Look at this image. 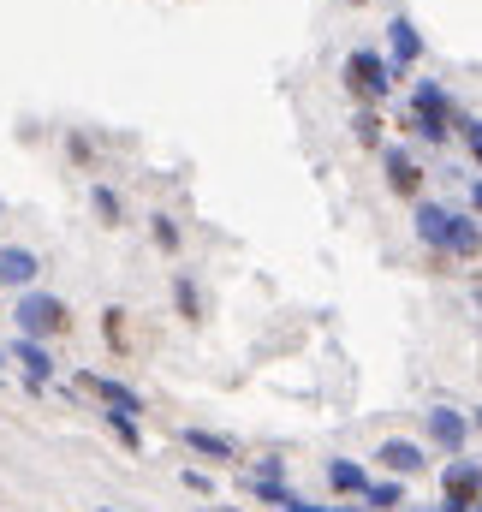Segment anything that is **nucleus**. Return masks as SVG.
Returning <instances> with one entry per match:
<instances>
[{
	"label": "nucleus",
	"mask_w": 482,
	"mask_h": 512,
	"mask_svg": "<svg viewBox=\"0 0 482 512\" xmlns=\"http://www.w3.org/2000/svg\"><path fill=\"white\" fill-rule=\"evenodd\" d=\"M453 120H459L453 96H447L435 78H411V108H405V126L417 131L423 143H447V137H453Z\"/></svg>",
	"instance_id": "obj_1"
},
{
	"label": "nucleus",
	"mask_w": 482,
	"mask_h": 512,
	"mask_svg": "<svg viewBox=\"0 0 482 512\" xmlns=\"http://www.w3.org/2000/svg\"><path fill=\"white\" fill-rule=\"evenodd\" d=\"M12 322H18L24 340H54V334L72 328V310H66V298L30 286V292H18V304H12Z\"/></svg>",
	"instance_id": "obj_2"
},
{
	"label": "nucleus",
	"mask_w": 482,
	"mask_h": 512,
	"mask_svg": "<svg viewBox=\"0 0 482 512\" xmlns=\"http://www.w3.org/2000/svg\"><path fill=\"white\" fill-rule=\"evenodd\" d=\"M477 507H482V465L459 453L441 471V512H477Z\"/></svg>",
	"instance_id": "obj_3"
},
{
	"label": "nucleus",
	"mask_w": 482,
	"mask_h": 512,
	"mask_svg": "<svg viewBox=\"0 0 482 512\" xmlns=\"http://www.w3.org/2000/svg\"><path fill=\"white\" fill-rule=\"evenodd\" d=\"M346 90L358 96L363 108H375V102L393 90V72H387V60H381V54H369V48L346 54Z\"/></svg>",
	"instance_id": "obj_4"
},
{
	"label": "nucleus",
	"mask_w": 482,
	"mask_h": 512,
	"mask_svg": "<svg viewBox=\"0 0 482 512\" xmlns=\"http://www.w3.org/2000/svg\"><path fill=\"white\" fill-rule=\"evenodd\" d=\"M423 429H429V447H441L447 459H459L465 441H471V417L453 411V405H429V411H423Z\"/></svg>",
	"instance_id": "obj_5"
},
{
	"label": "nucleus",
	"mask_w": 482,
	"mask_h": 512,
	"mask_svg": "<svg viewBox=\"0 0 482 512\" xmlns=\"http://www.w3.org/2000/svg\"><path fill=\"white\" fill-rule=\"evenodd\" d=\"M250 495H256L262 507H280V512H363V507H316V501H304L298 489H286V477H256V471H250Z\"/></svg>",
	"instance_id": "obj_6"
},
{
	"label": "nucleus",
	"mask_w": 482,
	"mask_h": 512,
	"mask_svg": "<svg viewBox=\"0 0 482 512\" xmlns=\"http://www.w3.org/2000/svg\"><path fill=\"white\" fill-rule=\"evenodd\" d=\"M78 393H96L102 399V411H120V417H143V393L137 387H125V382H114V376H78Z\"/></svg>",
	"instance_id": "obj_7"
},
{
	"label": "nucleus",
	"mask_w": 482,
	"mask_h": 512,
	"mask_svg": "<svg viewBox=\"0 0 482 512\" xmlns=\"http://www.w3.org/2000/svg\"><path fill=\"white\" fill-rule=\"evenodd\" d=\"M6 358H12V364H24V382L36 387V393H42V387H48L54 376H60V364H54V352H48L42 340H24V334H18Z\"/></svg>",
	"instance_id": "obj_8"
},
{
	"label": "nucleus",
	"mask_w": 482,
	"mask_h": 512,
	"mask_svg": "<svg viewBox=\"0 0 482 512\" xmlns=\"http://www.w3.org/2000/svg\"><path fill=\"white\" fill-rule=\"evenodd\" d=\"M387 42H393V60H387V72H393V78H405V72L423 60V30H417L411 18H393V24H387Z\"/></svg>",
	"instance_id": "obj_9"
},
{
	"label": "nucleus",
	"mask_w": 482,
	"mask_h": 512,
	"mask_svg": "<svg viewBox=\"0 0 482 512\" xmlns=\"http://www.w3.org/2000/svg\"><path fill=\"white\" fill-rule=\"evenodd\" d=\"M375 465H381L387 477H417L429 459H423V441H405V435H393V441H381V447H375Z\"/></svg>",
	"instance_id": "obj_10"
},
{
	"label": "nucleus",
	"mask_w": 482,
	"mask_h": 512,
	"mask_svg": "<svg viewBox=\"0 0 482 512\" xmlns=\"http://www.w3.org/2000/svg\"><path fill=\"white\" fill-rule=\"evenodd\" d=\"M381 173H387V185H393L399 197H417V191H423V167H417V155L399 149V143L381 149Z\"/></svg>",
	"instance_id": "obj_11"
},
{
	"label": "nucleus",
	"mask_w": 482,
	"mask_h": 512,
	"mask_svg": "<svg viewBox=\"0 0 482 512\" xmlns=\"http://www.w3.org/2000/svg\"><path fill=\"white\" fill-rule=\"evenodd\" d=\"M36 274H42V256H36V251H24V245H0V286L30 292V286H36Z\"/></svg>",
	"instance_id": "obj_12"
},
{
	"label": "nucleus",
	"mask_w": 482,
	"mask_h": 512,
	"mask_svg": "<svg viewBox=\"0 0 482 512\" xmlns=\"http://www.w3.org/2000/svg\"><path fill=\"white\" fill-rule=\"evenodd\" d=\"M179 441H185L197 459H209V465H233V459H239V441H233V435H221V429H185Z\"/></svg>",
	"instance_id": "obj_13"
},
{
	"label": "nucleus",
	"mask_w": 482,
	"mask_h": 512,
	"mask_svg": "<svg viewBox=\"0 0 482 512\" xmlns=\"http://www.w3.org/2000/svg\"><path fill=\"white\" fill-rule=\"evenodd\" d=\"M328 489H334L340 501H363V489H369V471H363L358 459H328Z\"/></svg>",
	"instance_id": "obj_14"
},
{
	"label": "nucleus",
	"mask_w": 482,
	"mask_h": 512,
	"mask_svg": "<svg viewBox=\"0 0 482 512\" xmlns=\"http://www.w3.org/2000/svg\"><path fill=\"white\" fill-rule=\"evenodd\" d=\"M447 215H453L447 203H417V221H411V227H417V239H423L435 256L447 251Z\"/></svg>",
	"instance_id": "obj_15"
},
{
	"label": "nucleus",
	"mask_w": 482,
	"mask_h": 512,
	"mask_svg": "<svg viewBox=\"0 0 482 512\" xmlns=\"http://www.w3.org/2000/svg\"><path fill=\"white\" fill-rule=\"evenodd\" d=\"M477 251H482V233H477V221L453 209V215H447V251H441V256H477Z\"/></svg>",
	"instance_id": "obj_16"
},
{
	"label": "nucleus",
	"mask_w": 482,
	"mask_h": 512,
	"mask_svg": "<svg viewBox=\"0 0 482 512\" xmlns=\"http://www.w3.org/2000/svg\"><path fill=\"white\" fill-rule=\"evenodd\" d=\"M405 507V483L399 477H369V489H363V512H399Z\"/></svg>",
	"instance_id": "obj_17"
},
{
	"label": "nucleus",
	"mask_w": 482,
	"mask_h": 512,
	"mask_svg": "<svg viewBox=\"0 0 482 512\" xmlns=\"http://www.w3.org/2000/svg\"><path fill=\"white\" fill-rule=\"evenodd\" d=\"M90 209H96V221H102V227H120V221H125V203H120V191H114V185H96V191H90Z\"/></svg>",
	"instance_id": "obj_18"
},
{
	"label": "nucleus",
	"mask_w": 482,
	"mask_h": 512,
	"mask_svg": "<svg viewBox=\"0 0 482 512\" xmlns=\"http://www.w3.org/2000/svg\"><path fill=\"white\" fill-rule=\"evenodd\" d=\"M173 298H179V316L185 322H203V292H197L191 274H173Z\"/></svg>",
	"instance_id": "obj_19"
},
{
	"label": "nucleus",
	"mask_w": 482,
	"mask_h": 512,
	"mask_svg": "<svg viewBox=\"0 0 482 512\" xmlns=\"http://www.w3.org/2000/svg\"><path fill=\"white\" fill-rule=\"evenodd\" d=\"M102 423L114 429V441H120L125 453H143V435H137V417H120V411H102Z\"/></svg>",
	"instance_id": "obj_20"
},
{
	"label": "nucleus",
	"mask_w": 482,
	"mask_h": 512,
	"mask_svg": "<svg viewBox=\"0 0 482 512\" xmlns=\"http://www.w3.org/2000/svg\"><path fill=\"white\" fill-rule=\"evenodd\" d=\"M352 137H358L363 149H381V114H375V108H358V120H352Z\"/></svg>",
	"instance_id": "obj_21"
},
{
	"label": "nucleus",
	"mask_w": 482,
	"mask_h": 512,
	"mask_svg": "<svg viewBox=\"0 0 482 512\" xmlns=\"http://www.w3.org/2000/svg\"><path fill=\"white\" fill-rule=\"evenodd\" d=\"M453 126H459V137H465V149L477 155V167H482V120H471V114H459Z\"/></svg>",
	"instance_id": "obj_22"
},
{
	"label": "nucleus",
	"mask_w": 482,
	"mask_h": 512,
	"mask_svg": "<svg viewBox=\"0 0 482 512\" xmlns=\"http://www.w3.org/2000/svg\"><path fill=\"white\" fill-rule=\"evenodd\" d=\"M149 233H155V245H161V251H179V227H173L167 215H155V221H149Z\"/></svg>",
	"instance_id": "obj_23"
},
{
	"label": "nucleus",
	"mask_w": 482,
	"mask_h": 512,
	"mask_svg": "<svg viewBox=\"0 0 482 512\" xmlns=\"http://www.w3.org/2000/svg\"><path fill=\"white\" fill-rule=\"evenodd\" d=\"M197 512H244V507H197Z\"/></svg>",
	"instance_id": "obj_24"
},
{
	"label": "nucleus",
	"mask_w": 482,
	"mask_h": 512,
	"mask_svg": "<svg viewBox=\"0 0 482 512\" xmlns=\"http://www.w3.org/2000/svg\"><path fill=\"white\" fill-rule=\"evenodd\" d=\"M471 203H477V209H482V185H477V191H471Z\"/></svg>",
	"instance_id": "obj_25"
},
{
	"label": "nucleus",
	"mask_w": 482,
	"mask_h": 512,
	"mask_svg": "<svg viewBox=\"0 0 482 512\" xmlns=\"http://www.w3.org/2000/svg\"><path fill=\"white\" fill-rule=\"evenodd\" d=\"M405 512H441V507H405Z\"/></svg>",
	"instance_id": "obj_26"
},
{
	"label": "nucleus",
	"mask_w": 482,
	"mask_h": 512,
	"mask_svg": "<svg viewBox=\"0 0 482 512\" xmlns=\"http://www.w3.org/2000/svg\"><path fill=\"white\" fill-rule=\"evenodd\" d=\"M471 429H482V411H477V417H471Z\"/></svg>",
	"instance_id": "obj_27"
},
{
	"label": "nucleus",
	"mask_w": 482,
	"mask_h": 512,
	"mask_svg": "<svg viewBox=\"0 0 482 512\" xmlns=\"http://www.w3.org/2000/svg\"><path fill=\"white\" fill-rule=\"evenodd\" d=\"M0 376H6V352H0Z\"/></svg>",
	"instance_id": "obj_28"
},
{
	"label": "nucleus",
	"mask_w": 482,
	"mask_h": 512,
	"mask_svg": "<svg viewBox=\"0 0 482 512\" xmlns=\"http://www.w3.org/2000/svg\"><path fill=\"white\" fill-rule=\"evenodd\" d=\"M0 215H6V203H0Z\"/></svg>",
	"instance_id": "obj_29"
},
{
	"label": "nucleus",
	"mask_w": 482,
	"mask_h": 512,
	"mask_svg": "<svg viewBox=\"0 0 482 512\" xmlns=\"http://www.w3.org/2000/svg\"><path fill=\"white\" fill-rule=\"evenodd\" d=\"M352 6H363V0H352Z\"/></svg>",
	"instance_id": "obj_30"
},
{
	"label": "nucleus",
	"mask_w": 482,
	"mask_h": 512,
	"mask_svg": "<svg viewBox=\"0 0 482 512\" xmlns=\"http://www.w3.org/2000/svg\"><path fill=\"white\" fill-rule=\"evenodd\" d=\"M102 512H114V507H102Z\"/></svg>",
	"instance_id": "obj_31"
},
{
	"label": "nucleus",
	"mask_w": 482,
	"mask_h": 512,
	"mask_svg": "<svg viewBox=\"0 0 482 512\" xmlns=\"http://www.w3.org/2000/svg\"><path fill=\"white\" fill-rule=\"evenodd\" d=\"M477 512H482V507H477Z\"/></svg>",
	"instance_id": "obj_32"
}]
</instances>
